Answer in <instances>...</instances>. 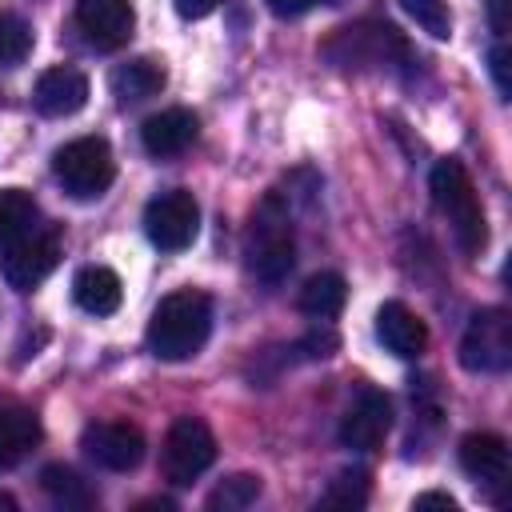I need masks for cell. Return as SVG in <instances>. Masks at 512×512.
<instances>
[{"instance_id": "obj_19", "label": "cell", "mask_w": 512, "mask_h": 512, "mask_svg": "<svg viewBox=\"0 0 512 512\" xmlns=\"http://www.w3.org/2000/svg\"><path fill=\"white\" fill-rule=\"evenodd\" d=\"M108 84H112V96L120 104H140L164 88V68L156 60H128V64L112 68Z\"/></svg>"}, {"instance_id": "obj_17", "label": "cell", "mask_w": 512, "mask_h": 512, "mask_svg": "<svg viewBox=\"0 0 512 512\" xmlns=\"http://www.w3.org/2000/svg\"><path fill=\"white\" fill-rule=\"evenodd\" d=\"M72 296H76V304H80L84 312H92V316H112V312L120 308V300H124V288H120V276H116L112 268L88 264V268L76 272Z\"/></svg>"}, {"instance_id": "obj_30", "label": "cell", "mask_w": 512, "mask_h": 512, "mask_svg": "<svg viewBox=\"0 0 512 512\" xmlns=\"http://www.w3.org/2000/svg\"><path fill=\"white\" fill-rule=\"evenodd\" d=\"M508 4H512V0H484V8H488V20H492V32H496V40H504V32H508Z\"/></svg>"}, {"instance_id": "obj_4", "label": "cell", "mask_w": 512, "mask_h": 512, "mask_svg": "<svg viewBox=\"0 0 512 512\" xmlns=\"http://www.w3.org/2000/svg\"><path fill=\"white\" fill-rule=\"evenodd\" d=\"M52 172L68 196L92 200V196H104L108 184L116 180V160H112V148L104 136H80V140H68L64 148H56Z\"/></svg>"}, {"instance_id": "obj_3", "label": "cell", "mask_w": 512, "mask_h": 512, "mask_svg": "<svg viewBox=\"0 0 512 512\" xmlns=\"http://www.w3.org/2000/svg\"><path fill=\"white\" fill-rule=\"evenodd\" d=\"M428 188H432L436 208L452 224L456 244L464 252H480L484 240H488V224H484V208H480V196H476V184H472L468 168L460 160H452V156L436 160L432 176H428Z\"/></svg>"}, {"instance_id": "obj_7", "label": "cell", "mask_w": 512, "mask_h": 512, "mask_svg": "<svg viewBox=\"0 0 512 512\" xmlns=\"http://www.w3.org/2000/svg\"><path fill=\"white\" fill-rule=\"evenodd\" d=\"M216 460V436L196 416H176L164 436V476L172 484H192L200 472H208Z\"/></svg>"}, {"instance_id": "obj_2", "label": "cell", "mask_w": 512, "mask_h": 512, "mask_svg": "<svg viewBox=\"0 0 512 512\" xmlns=\"http://www.w3.org/2000/svg\"><path fill=\"white\" fill-rule=\"evenodd\" d=\"M244 256H248V268L260 284H280L292 272L296 240H292L288 204L276 192H268L260 200V208L252 212V224H248V236H244Z\"/></svg>"}, {"instance_id": "obj_9", "label": "cell", "mask_w": 512, "mask_h": 512, "mask_svg": "<svg viewBox=\"0 0 512 512\" xmlns=\"http://www.w3.org/2000/svg\"><path fill=\"white\" fill-rule=\"evenodd\" d=\"M60 264V236L52 228H32L28 236H20L16 244L0 248V272L16 292L36 288L52 268Z\"/></svg>"}, {"instance_id": "obj_32", "label": "cell", "mask_w": 512, "mask_h": 512, "mask_svg": "<svg viewBox=\"0 0 512 512\" xmlns=\"http://www.w3.org/2000/svg\"><path fill=\"white\" fill-rule=\"evenodd\" d=\"M0 512H16V500L8 492H0Z\"/></svg>"}, {"instance_id": "obj_26", "label": "cell", "mask_w": 512, "mask_h": 512, "mask_svg": "<svg viewBox=\"0 0 512 512\" xmlns=\"http://www.w3.org/2000/svg\"><path fill=\"white\" fill-rule=\"evenodd\" d=\"M32 52V28L20 16H0V68L20 64Z\"/></svg>"}, {"instance_id": "obj_25", "label": "cell", "mask_w": 512, "mask_h": 512, "mask_svg": "<svg viewBox=\"0 0 512 512\" xmlns=\"http://www.w3.org/2000/svg\"><path fill=\"white\" fill-rule=\"evenodd\" d=\"M364 500H368V472H364V468L340 472V476L328 484V492L320 496V504H336V508H360Z\"/></svg>"}, {"instance_id": "obj_12", "label": "cell", "mask_w": 512, "mask_h": 512, "mask_svg": "<svg viewBox=\"0 0 512 512\" xmlns=\"http://www.w3.org/2000/svg\"><path fill=\"white\" fill-rule=\"evenodd\" d=\"M76 24L96 48H120L132 40L136 12L128 0H76Z\"/></svg>"}, {"instance_id": "obj_27", "label": "cell", "mask_w": 512, "mask_h": 512, "mask_svg": "<svg viewBox=\"0 0 512 512\" xmlns=\"http://www.w3.org/2000/svg\"><path fill=\"white\" fill-rule=\"evenodd\" d=\"M488 68H492L496 92H500V96H508V92H512V84H508V44H504V40H496V44H492V52H488Z\"/></svg>"}, {"instance_id": "obj_10", "label": "cell", "mask_w": 512, "mask_h": 512, "mask_svg": "<svg viewBox=\"0 0 512 512\" xmlns=\"http://www.w3.org/2000/svg\"><path fill=\"white\" fill-rule=\"evenodd\" d=\"M80 448L88 452V460H96L108 472H132L144 460V432L124 420H100L84 428Z\"/></svg>"}, {"instance_id": "obj_31", "label": "cell", "mask_w": 512, "mask_h": 512, "mask_svg": "<svg viewBox=\"0 0 512 512\" xmlns=\"http://www.w3.org/2000/svg\"><path fill=\"white\" fill-rule=\"evenodd\" d=\"M412 508H448V512H456V500L444 496V492H424V496L412 500Z\"/></svg>"}, {"instance_id": "obj_11", "label": "cell", "mask_w": 512, "mask_h": 512, "mask_svg": "<svg viewBox=\"0 0 512 512\" xmlns=\"http://www.w3.org/2000/svg\"><path fill=\"white\" fill-rule=\"evenodd\" d=\"M388 424H392V404L384 392L376 388H364L360 400L344 412L340 420V444L352 448V452H376L380 440L388 436Z\"/></svg>"}, {"instance_id": "obj_24", "label": "cell", "mask_w": 512, "mask_h": 512, "mask_svg": "<svg viewBox=\"0 0 512 512\" xmlns=\"http://www.w3.org/2000/svg\"><path fill=\"white\" fill-rule=\"evenodd\" d=\"M428 36H436V40H448L452 36V8H448V0H396Z\"/></svg>"}, {"instance_id": "obj_20", "label": "cell", "mask_w": 512, "mask_h": 512, "mask_svg": "<svg viewBox=\"0 0 512 512\" xmlns=\"http://www.w3.org/2000/svg\"><path fill=\"white\" fill-rule=\"evenodd\" d=\"M344 300H348V288H344V276L340 272H316V276H308L304 288H300V296H296L300 312L312 316V320H332L344 308Z\"/></svg>"}, {"instance_id": "obj_18", "label": "cell", "mask_w": 512, "mask_h": 512, "mask_svg": "<svg viewBox=\"0 0 512 512\" xmlns=\"http://www.w3.org/2000/svg\"><path fill=\"white\" fill-rule=\"evenodd\" d=\"M40 440V420L28 408H0V468H16Z\"/></svg>"}, {"instance_id": "obj_16", "label": "cell", "mask_w": 512, "mask_h": 512, "mask_svg": "<svg viewBox=\"0 0 512 512\" xmlns=\"http://www.w3.org/2000/svg\"><path fill=\"white\" fill-rule=\"evenodd\" d=\"M200 132V120L188 112V108H164L156 116H148L140 124V140H144V152L152 156H180Z\"/></svg>"}, {"instance_id": "obj_14", "label": "cell", "mask_w": 512, "mask_h": 512, "mask_svg": "<svg viewBox=\"0 0 512 512\" xmlns=\"http://www.w3.org/2000/svg\"><path fill=\"white\" fill-rule=\"evenodd\" d=\"M32 100L44 116H76L88 104V76L72 64L48 68V72H40Z\"/></svg>"}, {"instance_id": "obj_28", "label": "cell", "mask_w": 512, "mask_h": 512, "mask_svg": "<svg viewBox=\"0 0 512 512\" xmlns=\"http://www.w3.org/2000/svg\"><path fill=\"white\" fill-rule=\"evenodd\" d=\"M224 0H176V12L184 16V20H204L208 12H216Z\"/></svg>"}, {"instance_id": "obj_6", "label": "cell", "mask_w": 512, "mask_h": 512, "mask_svg": "<svg viewBox=\"0 0 512 512\" xmlns=\"http://www.w3.org/2000/svg\"><path fill=\"white\" fill-rule=\"evenodd\" d=\"M144 232L156 248L164 252H180L196 240L200 232V204L188 188H168L160 196L148 200L144 208Z\"/></svg>"}, {"instance_id": "obj_1", "label": "cell", "mask_w": 512, "mask_h": 512, "mask_svg": "<svg viewBox=\"0 0 512 512\" xmlns=\"http://www.w3.org/2000/svg\"><path fill=\"white\" fill-rule=\"evenodd\" d=\"M212 332V304L204 292H172L148 320V348L156 360H192Z\"/></svg>"}, {"instance_id": "obj_8", "label": "cell", "mask_w": 512, "mask_h": 512, "mask_svg": "<svg viewBox=\"0 0 512 512\" xmlns=\"http://www.w3.org/2000/svg\"><path fill=\"white\" fill-rule=\"evenodd\" d=\"M460 364L468 372H504L512 364V320L504 308H484L468 320L460 340Z\"/></svg>"}, {"instance_id": "obj_5", "label": "cell", "mask_w": 512, "mask_h": 512, "mask_svg": "<svg viewBox=\"0 0 512 512\" xmlns=\"http://www.w3.org/2000/svg\"><path fill=\"white\" fill-rule=\"evenodd\" d=\"M324 56L340 68H392V60H408V44L392 24H352L340 28L328 44Z\"/></svg>"}, {"instance_id": "obj_13", "label": "cell", "mask_w": 512, "mask_h": 512, "mask_svg": "<svg viewBox=\"0 0 512 512\" xmlns=\"http://www.w3.org/2000/svg\"><path fill=\"white\" fill-rule=\"evenodd\" d=\"M460 468L488 492L508 484V444L496 432H472L460 440Z\"/></svg>"}, {"instance_id": "obj_21", "label": "cell", "mask_w": 512, "mask_h": 512, "mask_svg": "<svg viewBox=\"0 0 512 512\" xmlns=\"http://www.w3.org/2000/svg\"><path fill=\"white\" fill-rule=\"evenodd\" d=\"M32 228H40V208L28 192L20 188H0V248L16 244L20 236H28Z\"/></svg>"}, {"instance_id": "obj_23", "label": "cell", "mask_w": 512, "mask_h": 512, "mask_svg": "<svg viewBox=\"0 0 512 512\" xmlns=\"http://www.w3.org/2000/svg\"><path fill=\"white\" fill-rule=\"evenodd\" d=\"M256 496H260V476L236 472V476H228L224 484H216L204 504H208L212 512H244L248 504H256Z\"/></svg>"}, {"instance_id": "obj_15", "label": "cell", "mask_w": 512, "mask_h": 512, "mask_svg": "<svg viewBox=\"0 0 512 512\" xmlns=\"http://www.w3.org/2000/svg\"><path fill=\"white\" fill-rule=\"evenodd\" d=\"M376 340H380L392 356L412 360V356H420V352L428 348V328H424V320H420L408 304L388 300V304H380V312H376Z\"/></svg>"}, {"instance_id": "obj_29", "label": "cell", "mask_w": 512, "mask_h": 512, "mask_svg": "<svg viewBox=\"0 0 512 512\" xmlns=\"http://www.w3.org/2000/svg\"><path fill=\"white\" fill-rule=\"evenodd\" d=\"M316 4H336V0H268V8H272L276 16H304V12L316 8Z\"/></svg>"}, {"instance_id": "obj_22", "label": "cell", "mask_w": 512, "mask_h": 512, "mask_svg": "<svg viewBox=\"0 0 512 512\" xmlns=\"http://www.w3.org/2000/svg\"><path fill=\"white\" fill-rule=\"evenodd\" d=\"M40 488L48 492V500L56 508H88L92 504V488L72 468H64V464H48L40 472Z\"/></svg>"}]
</instances>
